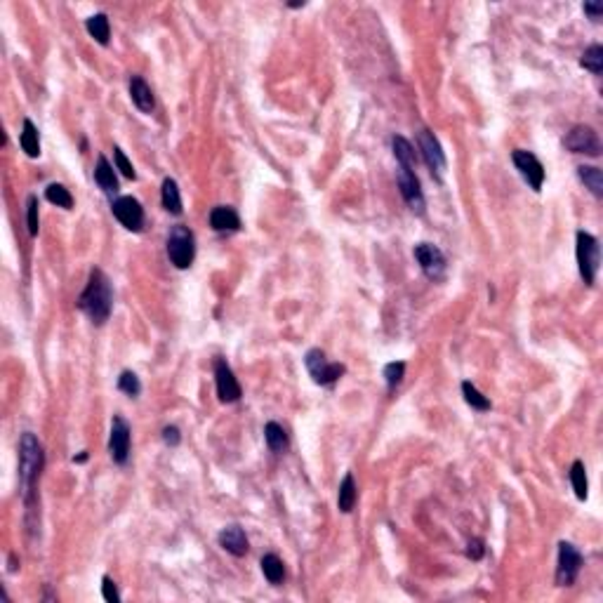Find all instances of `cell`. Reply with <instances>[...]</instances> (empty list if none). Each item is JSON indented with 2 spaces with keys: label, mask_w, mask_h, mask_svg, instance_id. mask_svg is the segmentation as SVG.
Returning a JSON list of instances; mask_svg holds the SVG:
<instances>
[{
  "label": "cell",
  "mask_w": 603,
  "mask_h": 603,
  "mask_svg": "<svg viewBox=\"0 0 603 603\" xmlns=\"http://www.w3.org/2000/svg\"><path fill=\"white\" fill-rule=\"evenodd\" d=\"M563 144H566V149L571 153H584V156H591V158L601 156L599 135H596L594 127H589V125H575L566 135Z\"/></svg>",
  "instance_id": "52a82bcc"
},
{
  "label": "cell",
  "mask_w": 603,
  "mask_h": 603,
  "mask_svg": "<svg viewBox=\"0 0 603 603\" xmlns=\"http://www.w3.org/2000/svg\"><path fill=\"white\" fill-rule=\"evenodd\" d=\"M113 160H116V168L120 170V175L127 177V179H135V177H137L135 168H132V163H130V160H127V156H125L123 151H120L118 146L113 149Z\"/></svg>",
  "instance_id": "d6a6232c"
},
{
  "label": "cell",
  "mask_w": 603,
  "mask_h": 603,
  "mask_svg": "<svg viewBox=\"0 0 603 603\" xmlns=\"http://www.w3.org/2000/svg\"><path fill=\"white\" fill-rule=\"evenodd\" d=\"M168 257L177 269H189L196 257V239L186 226H175L168 236Z\"/></svg>",
  "instance_id": "3957f363"
},
{
  "label": "cell",
  "mask_w": 603,
  "mask_h": 603,
  "mask_svg": "<svg viewBox=\"0 0 603 603\" xmlns=\"http://www.w3.org/2000/svg\"><path fill=\"white\" fill-rule=\"evenodd\" d=\"M462 394H464V401H467L469 406L474 408V410H481V413L490 410V401L483 394H481V391L472 384V382H462Z\"/></svg>",
  "instance_id": "83f0119b"
},
{
  "label": "cell",
  "mask_w": 603,
  "mask_h": 603,
  "mask_svg": "<svg viewBox=\"0 0 603 603\" xmlns=\"http://www.w3.org/2000/svg\"><path fill=\"white\" fill-rule=\"evenodd\" d=\"M356 481H353V474H347L344 479H342L340 483V495H337V507H340V512L349 514L353 505H356Z\"/></svg>",
  "instance_id": "44dd1931"
},
{
  "label": "cell",
  "mask_w": 603,
  "mask_h": 603,
  "mask_svg": "<svg viewBox=\"0 0 603 603\" xmlns=\"http://www.w3.org/2000/svg\"><path fill=\"white\" fill-rule=\"evenodd\" d=\"M417 142H419V151H422V156H424V163H427L436 175L443 173V170H446V153H443V149H441L439 140L434 137V132L419 130Z\"/></svg>",
  "instance_id": "5bb4252c"
},
{
  "label": "cell",
  "mask_w": 603,
  "mask_h": 603,
  "mask_svg": "<svg viewBox=\"0 0 603 603\" xmlns=\"http://www.w3.org/2000/svg\"><path fill=\"white\" fill-rule=\"evenodd\" d=\"M160 198H163V208L173 215H182V196L179 189H177V182L175 179H165L163 182V191H160Z\"/></svg>",
  "instance_id": "cb8c5ba5"
},
{
  "label": "cell",
  "mask_w": 603,
  "mask_h": 603,
  "mask_svg": "<svg viewBox=\"0 0 603 603\" xmlns=\"http://www.w3.org/2000/svg\"><path fill=\"white\" fill-rule=\"evenodd\" d=\"M87 460V452H80L78 457H74V462H85Z\"/></svg>",
  "instance_id": "f35d334b"
},
{
  "label": "cell",
  "mask_w": 603,
  "mask_h": 603,
  "mask_svg": "<svg viewBox=\"0 0 603 603\" xmlns=\"http://www.w3.org/2000/svg\"><path fill=\"white\" fill-rule=\"evenodd\" d=\"M85 29L92 38L99 43V45H109V38H111V26H109V17L107 14H92L90 19L85 21Z\"/></svg>",
  "instance_id": "d6986e66"
},
{
  "label": "cell",
  "mask_w": 603,
  "mask_h": 603,
  "mask_svg": "<svg viewBox=\"0 0 603 603\" xmlns=\"http://www.w3.org/2000/svg\"><path fill=\"white\" fill-rule=\"evenodd\" d=\"M512 158H514L516 170L521 173V177L530 184V189L540 191L542 184H545V168H542L538 156H535V153H530V151H525V149H516V151L512 153Z\"/></svg>",
  "instance_id": "ba28073f"
},
{
  "label": "cell",
  "mask_w": 603,
  "mask_h": 603,
  "mask_svg": "<svg viewBox=\"0 0 603 603\" xmlns=\"http://www.w3.org/2000/svg\"><path fill=\"white\" fill-rule=\"evenodd\" d=\"M111 210H113L116 219H118V222L123 224L127 231H140L142 229V224H144V208H142V203L137 201V198H132V196L116 198Z\"/></svg>",
  "instance_id": "30bf717a"
},
{
  "label": "cell",
  "mask_w": 603,
  "mask_h": 603,
  "mask_svg": "<svg viewBox=\"0 0 603 603\" xmlns=\"http://www.w3.org/2000/svg\"><path fill=\"white\" fill-rule=\"evenodd\" d=\"M391 146H394V156L398 160V168H408L415 170V151H413V144L406 140V137H394L391 140Z\"/></svg>",
  "instance_id": "7402d4cb"
},
{
  "label": "cell",
  "mask_w": 603,
  "mask_h": 603,
  "mask_svg": "<svg viewBox=\"0 0 603 603\" xmlns=\"http://www.w3.org/2000/svg\"><path fill=\"white\" fill-rule=\"evenodd\" d=\"M578 175H580V179L584 182V186H587L596 198L603 196V173L599 168H594V165H580Z\"/></svg>",
  "instance_id": "603a6c76"
},
{
  "label": "cell",
  "mask_w": 603,
  "mask_h": 603,
  "mask_svg": "<svg viewBox=\"0 0 603 603\" xmlns=\"http://www.w3.org/2000/svg\"><path fill=\"white\" fill-rule=\"evenodd\" d=\"M210 226H212L215 231H236L241 226V217L234 208L217 206L210 212Z\"/></svg>",
  "instance_id": "e0dca14e"
},
{
  "label": "cell",
  "mask_w": 603,
  "mask_h": 603,
  "mask_svg": "<svg viewBox=\"0 0 603 603\" xmlns=\"http://www.w3.org/2000/svg\"><path fill=\"white\" fill-rule=\"evenodd\" d=\"M580 64H582L587 71H591V74H601V71H603V47L601 45H591L589 50H584Z\"/></svg>",
  "instance_id": "f546056e"
},
{
  "label": "cell",
  "mask_w": 603,
  "mask_h": 603,
  "mask_svg": "<svg viewBox=\"0 0 603 603\" xmlns=\"http://www.w3.org/2000/svg\"><path fill=\"white\" fill-rule=\"evenodd\" d=\"M118 389L123 391V394L135 398V396H140V391H142V382L135 373L125 370V373H120V377H118Z\"/></svg>",
  "instance_id": "4dcf8cb0"
},
{
  "label": "cell",
  "mask_w": 603,
  "mask_h": 603,
  "mask_svg": "<svg viewBox=\"0 0 603 603\" xmlns=\"http://www.w3.org/2000/svg\"><path fill=\"white\" fill-rule=\"evenodd\" d=\"M102 594H104V599H107L109 603H118L120 601L118 587H116V582L109 578V575H104V578H102Z\"/></svg>",
  "instance_id": "e575fe53"
},
{
  "label": "cell",
  "mask_w": 603,
  "mask_h": 603,
  "mask_svg": "<svg viewBox=\"0 0 603 603\" xmlns=\"http://www.w3.org/2000/svg\"><path fill=\"white\" fill-rule=\"evenodd\" d=\"M19 144H21V149H24L29 158L41 156V140H38V130H36V125H33L29 118H24V125H21Z\"/></svg>",
  "instance_id": "ffe728a7"
},
{
  "label": "cell",
  "mask_w": 603,
  "mask_h": 603,
  "mask_svg": "<svg viewBox=\"0 0 603 603\" xmlns=\"http://www.w3.org/2000/svg\"><path fill=\"white\" fill-rule=\"evenodd\" d=\"M584 12H587L591 19H601L603 14V3H584Z\"/></svg>",
  "instance_id": "74e56055"
},
{
  "label": "cell",
  "mask_w": 603,
  "mask_h": 603,
  "mask_svg": "<svg viewBox=\"0 0 603 603\" xmlns=\"http://www.w3.org/2000/svg\"><path fill=\"white\" fill-rule=\"evenodd\" d=\"M571 483H573L575 497H578V500H587V488H589L587 469H584V464L580 460H575L571 467Z\"/></svg>",
  "instance_id": "484cf974"
},
{
  "label": "cell",
  "mask_w": 603,
  "mask_h": 603,
  "mask_svg": "<svg viewBox=\"0 0 603 603\" xmlns=\"http://www.w3.org/2000/svg\"><path fill=\"white\" fill-rule=\"evenodd\" d=\"M26 219H29V234L38 236V229H41V219H38V198L29 196V210H26Z\"/></svg>",
  "instance_id": "836d02e7"
},
{
  "label": "cell",
  "mask_w": 603,
  "mask_h": 603,
  "mask_svg": "<svg viewBox=\"0 0 603 603\" xmlns=\"http://www.w3.org/2000/svg\"><path fill=\"white\" fill-rule=\"evenodd\" d=\"M264 441H267V446L274 452H281L287 448V434L278 422H269L267 427H264Z\"/></svg>",
  "instance_id": "4316f807"
},
{
  "label": "cell",
  "mask_w": 603,
  "mask_h": 603,
  "mask_svg": "<svg viewBox=\"0 0 603 603\" xmlns=\"http://www.w3.org/2000/svg\"><path fill=\"white\" fill-rule=\"evenodd\" d=\"M163 441L168 446H179V441H182V434H179V429L177 427H173V424H170V427H165L163 429Z\"/></svg>",
  "instance_id": "8d00e7d4"
},
{
  "label": "cell",
  "mask_w": 603,
  "mask_h": 603,
  "mask_svg": "<svg viewBox=\"0 0 603 603\" xmlns=\"http://www.w3.org/2000/svg\"><path fill=\"white\" fill-rule=\"evenodd\" d=\"M109 450H111V457L116 464H125L127 457H130V427H127L123 417H113Z\"/></svg>",
  "instance_id": "4fadbf2b"
},
{
  "label": "cell",
  "mask_w": 603,
  "mask_h": 603,
  "mask_svg": "<svg viewBox=\"0 0 603 603\" xmlns=\"http://www.w3.org/2000/svg\"><path fill=\"white\" fill-rule=\"evenodd\" d=\"M43 462H45V455H43L41 441L31 431H26L19 441V479L24 495H29L33 485H36V481L43 472Z\"/></svg>",
  "instance_id": "7a4b0ae2"
},
{
  "label": "cell",
  "mask_w": 603,
  "mask_h": 603,
  "mask_svg": "<svg viewBox=\"0 0 603 603\" xmlns=\"http://www.w3.org/2000/svg\"><path fill=\"white\" fill-rule=\"evenodd\" d=\"M219 545H222L231 556H245L248 549H250V542H248V535L241 525H226L222 533H219Z\"/></svg>",
  "instance_id": "9a60e30c"
},
{
  "label": "cell",
  "mask_w": 603,
  "mask_h": 603,
  "mask_svg": "<svg viewBox=\"0 0 603 603\" xmlns=\"http://www.w3.org/2000/svg\"><path fill=\"white\" fill-rule=\"evenodd\" d=\"M396 182H398V189H401V196L406 198V203L410 206L413 212L422 215L424 212V193H422V189H419V179H417V175H415V170L398 168Z\"/></svg>",
  "instance_id": "8fae6325"
},
{
  "label": "cell",
  "mask_w": 603,
  "mask_h": 603,
  "mask_svg": "<svg viewBox=\"0 0 603 603\" xmlns=\"http://www.w3.org/2000/svg\"><path fill=\"white\" fill-rule=\"evenodd\" d=\"M403 375H406V363L394 361V363L384 365V380H386V384H389V389H394V386L401 384Z\"/></svg>",
  "instance_id": "1f68e13d"
},
{
  "label": "cell",
  "mask_w": 603,
  "mask_h": 603,
  "mask_svg": "<svg viewBox=\"0 0 603 603\" xmlns=\"http://www.w3.org/2000/svg\"><path fill=\"white\" fill-rule=\"evenodd\" d=\"M483 554H485L483 540H479V538L469 540V545H467V556H469V558H474V561H479V558H483Z\"/></svg>",
  "instance_id": "d590c367"
},
{
  "label": "cell",
  "mask_w": 603,
  "mask_h": 603,
  "mask_svg": "<svg viewBox=\"0 0 603 603\" xmlns=\"http://www.w3.org/2000/svg\"><path fill=\"white\" fill-rule=\"evenodd\" d=\"M599 262H601V250H599V241L594 239L587 231H580L578 234V264H580V276L587 285H594L596 281V271H599Z\"/></svg>",
  "instance_id": "277c9868"
},
{
  "label": "cell",
  "mask_w": 603,
  "mask_h": 603,
  "mask_svg": "<svg viewBox=\"0 0 603 603\" xmlns=\"http://www.w3.org/2000/svg\"><path fill=\"white\" fill-rule=\"evenodd\" d=\"M45 198L50 203H54L57 208H64V210L74 206V196H71V191L66 189L64 184H50L45 189Z\"/></svg>",
  "instance_id": "f1b7e54d"
},
{
  "label": "cell",
  "mask_w": 603,
  "mask_h": 603,
  "mask_svg": "<svg viewBox=\"0 0 603 603\" xmlns=\"http://www.w3.org/2000/svg\"><path fill=\"white\" fill-rule=\"evenodd\" d=\"M215 382H217V394L222 403H236L241 398L243 391L239 380H236L234 370L229 368V363L222 361V358L215 363Z\"/></svg>",
  "instance_id": "7c38bea8"
},
{
  "label": "cell",
  "mask_w": 603,
  "mask_h": 603,
  "mask_svg": "<svg viewBox=\"0 0 603 603\" xmlns=\"http://www.w3.org/2000/svg\"><path fill=\"white\" fill-rule=\"evenodd\" d=\"M304 363H307V370L309 375L314 377V382L316 384H333V382H337L344 375V365L342 363H328L325 361V353L320 349H311L307 353V358H304Z\"/></svg>",
  "instance_id": "8992f818"
},
{
  "label": "cell",
  "mask_w": 603,
  "mask_h": 603,
  "mask_svg": "<svg viewBox=\"0 0 603 603\" xmlns=\"http://www.w3.org/2000/svg\"><path fill=\"white\" fill-rule=\"evenodd\" d=\"M580 568H582V554L571 542L558 545V568H556V584L558 587H571L578 580Z\"/></svg>",
  "instance_id": "5b68a950"
},
{
  "label": "cell",
  "mask_w": 603,
  "mask_h": 603,
  "mask_svg": "<svg viewBox=\"0 0 603 603\" xmlns=\"http://www.w3.org/2000/svg\"><path fill=\"white\" fill-rule=\"evenodd\" d=\"M130 97H132V104H135L142 113H151L153 107H156L151 87L146 85V80H144L142 76H132L130 78Z\"/></svg>",
  "instance_id": "2e32d148"
},
{
  "label": "cell",
  "mask_w": 603,
  "mask_h": 603,
  "mask_svg": "<svg viewBox=\"0 0 603 603\" xmlns=\"http://www.w3.org/2000/svg\"><path fill=\"white\" fill-rule=\"evenodd\" d=\"M111 307H113L111 283H109V278L104 276V271L95 269L90 274V281H87L83 295L78 297V309L92 318V323L102 325L111 316Z\"/></svg>",
  "instance_id": "6da1fadb"
},
{
  "label": "cell",
  "mask_w": 603,
  "mask_h": 603,
  "mask_svg": "<svg viewBox=\"0 0 603 603\" xmlns=\"http://www.w3.org/2000/svg\"><path fill=\"white\" fill-rule=\"evenodd\" d=\"M259 566H262L264 578H267L271 584H281V582H283L285 566H283V561H281V558L276 556V554H267V556L262 558V563H259Z\"/></svg>",
  "instance_id": "d4e9b609"
},
{
  "label": "cell",
  "mask_w": 603,
  "mask_h": 603,
  "mask_svg": "<svg viewBox=\"0 0 603 603\" xmlns=\"http://www.w3.org/2000/svg\"><path fill=\"white\" fill-rule=\"evenodd\" d=\"M95 182L99 184V189L107 191V193H116L118 191V179H116V173L104 156L97 158V168H95Z\"/></svg>",
  "instance_id": "ac0fdd59"
},
{
  "label": "cell",
  "mask_w": 603,
  "mask_h": 603,
  "mask_svg": "<svg viewBox=\"0 0 603 603\" xmlns=\"http://www.w3.org/2000/svg\"><path fill=\"white\" fill-rule=\"evenodd\" d=\"M415 259L419 262V267H422L424 276H429L431 281H441L446 274V257L443 252L439 250L436 245H431V243H419V245H415Z\"/></svg>",
  "instance_id": "9c48e42d"
}]
</instances>
